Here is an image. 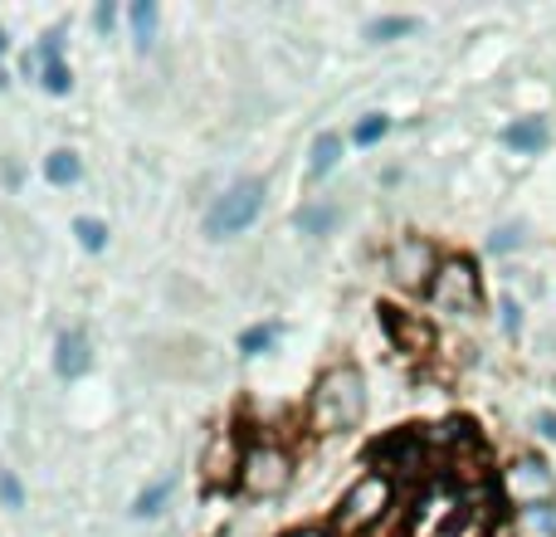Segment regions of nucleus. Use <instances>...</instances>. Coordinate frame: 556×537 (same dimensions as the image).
I'll return each instance as SVG.
<instances>
[{"label":"nucleus","mask_w":556,"mask_h":537,"mask_svg":"<svg viewBox=\"0 0 556 537\" xmlns=\"http://www.w3.org/2000/svg\"><path fill=\"white\" fill-rule=\"evenodd\" d=\"M313 430L317 435H332V430H352L362 425L366 415V382L356 366H332V372L317 382L313 391Z\"/></svg>","instance_id":"nucleus-1"},{"label":"nucleus","mask_w":556,"mask_h":537,"mask_svg":"<svg viewBox=\"0 0 556 537\" xmlns=\"http://www.w3.org/2000/svg\"><path fill=\"white\" fill-rule=\"evenodd\" d=\"M391 503H395L391 474H366V479H356L352 489L342 494L337 523H342V533H362V528H371V523H381Z\"/></svg>","instance_id":"nucleus-2"},{"label":"nucleus","mask_w":556,"mask_h":537,"mask_svg":"<svg viewBox=\"0 0 556 537\" xmlns=\"http://www.w3.org/2000/svg\"><path fill=\"white\" fill-rule=\"evenodd\" d=\"M260 211H264V182H254L250 176V182L230 186V191L211 205V215H205V235H211V240L240 235V230H250V225L260 221Z\"/></svg>","instance_id":"nucleus-3"},{"label":"nucleus","mask_w":556,"mask_h":537,"mask_svg":"<svg viewBox=\"0 0 556 537\" xmlns=\"http://www.w3.org/2000/svg\"><path fill=\"white\" fill-rule=\"evenodd\" d=\"M503 499L518 509H538V503H556V479L538 454H518V460L503 470Z\"/></svg>","instance_id":"nucleus-4"},{"label":"nucleus","mask_w":556,"mask_h":537,"mask_svg":"<svg viewBox=\"0 0 556 537\" xmlns=\"http://www.w3.org/2000/svg\"><path fill=\"white\" fill-rule=\"evenodd\" d=\"M430 303L444 308V313H473L483 303V284L473 260H444L430 284Z\"/></svg>","instance_id":"nucleus-5"},{"label":"nucleus","mask_w":556,"mask_h":537,"mask_svg":"<svg viewBox=\"0 0 556 537\" xmlns=\"http://www.w3.org/2000/svg\"><path fill=\"white\" fill-rule=\"evenodd\" d=\"M240 479L254 499H278V494L293 484V460H288V450H278V445H254L240 460Z\"/></svg>","instance_id":"nucleus-6"},{"label":"nucleus","mask_w":556,"mask_h":537,"mask_svg":"<svg viewBox=\"0 0 556 537\" xmlns=\"http://www.w3.org/2000/svg\"><path fill=\"white\" fill-rule=\"evenodd\" d=\"M440 254H434L430 240H420V235H405L401 245L391 250V278L401 288H430L434 274H440Z\"/></svg>","instance_id":"nucleus-7"},{"label":"nucleus","mask_w":556,"mask_h":537,"mask_svg":"<svg viewBox=\"0 0 556 537\" xmlns=\"http://www.w3.org/2000/svg\"><path fill=\"white\" fill-rule=\"evenodd\" d=\"M88 366H93V352H88V337L78 333V327H68V333L59 337V347H54V372L74 382V376H84Z\"/></svg>","instance_id":"nucleus-8"},{"label":"nucleus","mask_w":556,"mask_h":537,"mask_svg":"<svg viewBox=\"0 0 556 537\" xmlns=\"http://www.w3.org/2000/svg\"><path fill=\"white\" fill-rule=\"evenodd\" d=\"M513 537H556V503L518 509L513 513Z\"/></svg>","instance_id":"nucleus-9"},{"label":"nucleus","mask_w":556,"mask_h":537,"mask_svg":"<svg viewBox=\"0 0 556 537\" xmlns=\"http://www.w3.org/2000/svg\"><path fill=\"white\" fill-rule=\"evenodd\" d=\"M503 142H508L513 152H542V147H547V123H542V117H522V123H513L508 133H503Z\"/></svg>","instance_id":"nucleus-10"},{"label":"nucleus","mask_w":556,"mask_h":537,"mask_svg":"<svg viewBox=\"0 0 556 537\" xmlns=\"http://www.w3.org/2000/svg\"><path fill=\"white\" fill-rule=\"evenodd\" d=\"M307 157H313V162H307V176H313V182H323V176L342 162V133H323Z\"/></svg>","instance_id":"nucleus-11"},{"label":"nucleus","mask_w":556,"mask_h":537,"mask_svg":"<svg viewBox=\"0 0 556 537\" xmlns=\"http://www.w3.org/2000/svg\"><path fill=\"white\" fill-rule=\"evenodd\" d=\"M127 20H132V39L137 49H152V35H156V0H132V10H127Z\"/></svg>","instance_id":"nucleus-12"},{"label":"nucleus","mask_w":556,"mask_h":537,"mask_svg":"<svg viewBox=\"0 0 556 537\" xmlns=\"http://www.w3.org/2000/svg\"><path fill=\"white\" fill-rule=\"evenodd\" d=\"M78 172H84V166H78V157L68 152V147H59V152H49L45 157V176L54 186H74L78 182Z\"/></svg>","instance_id":"nucleus-13"},{"label":"nucleus","mask_w":556,"mask_h":537,"mask_svg":"<svg viewBox=\"0 0 556 537\" xmlns=\"http://www.w3.org/2000/svg\"><path fill=\"white\" fill-rule=\"evenodd\" d=\"M274 342H278V323H254L240 333V357H260V352H269Z\"/></svg>","instance_id":"nucleus-14"},{"label":"nucleus","mask_w":556,"mask_h":537,"mask_svg":"<svg viewBox=\"0 0 556 537\" xmlns=\"http://www.w3.org/2000/svg\"><path fill=\"white\" fill-rule=\"evenodd\" d=\"M298 225H303V235H327L337 225V205H303Z\"/></svg>","instance_id":"nucleus-15"},{"label":"nucleus","mask_w":556,"mask_h":537,"mask_svg":"<svg viewBox=\"0 0 556 537\" xmlns=\"http://www.w3.org/2000/svg\"><path fill=\"white\" fill-rule=\"evenodd\" d=\"M74 235H78V245H84L88 254L108 250V225H103V221H93V215H84V221H74Z\"/></svg>","instance_id":"nucleus-16"},{"label":"nucleus","mask_w":556,"mask_h":537,"mask_svg":"<svg viewBox=\"0 0 556 537\" xmlns=\"http://www.w3.org/2000/svg\"><path fill=\"white\" fill-rule=\"evenodd\" d=\"M386 133H391V117H386V113H371V117H362V123H356L352 142H356V147H376Z\"/></svg>","instance_id":"nucleus-17"},{"label":"nucleus","mask_w":556,"mask_h":537,"mask_svg":"<svg viewBox=\"0 0 556 537\" xmlns=\"http://www.w3.org/2000/svg\"><path fill=\"white\" fill-rule=\"evenodd\" d=\"M410 29H415L410 15H386V20L366 25V39H401V35H410Z\"/></svg>","instance_id":"nucleus-18"},{"label":"nucleus","mask_w":556,"mask_h":537,"mask_svg":"<svg viewBox=\"0 0 556 537\" xmlns=\"http://www.w3.org/2000/svg\"><path fill=\"white\" fill-rule=\"evenodd\" d=\"M166 499H172V479L152 484V489H147V494H142V499H137V509H132V513H137V519H147V513H156V509H162V503H166Z\"/></svg>","instance_id":"nucleus-19"},{"label":"nucleus","mask_w":556,"mask_h":537,"mask_svg":"<svg viewBox=\"0 0 556 537\" xmlns=\"http://www.w3.org/2000/svg\"><path fill=\"white\" fill-rule=\"evenodd\" d=\"M0 503L5 509H25V489H20V479L10 470H0Z\"/></svg>","instance_id":"nucleus-20"},{"label":"nucleus","mask_w":556,"mask_h":537,"mask_svg":"<svg viewBox=\"0 0 556 537\" xmlns=\"http://www.w3.org/2000/svg\"><path fill=\"white\" fill-rule=\"evenodd\" d=\"M513 245H522V230H518V225H508V230H498V235H493V250H513Z\"/></svg>","instance_id":"nucleus-21"},{"label":"nucleus","mask_w":556,"mask_h":537,"mask_svg":"<svg viewBox=\"0 0 556 537\" xmlns=\"http://www.w3.org/2000/svg\"><path fill=\"white\" fill-rule=\"evenodd\" d=\"M113 20H117L113 5H98V10H93V25H98V29H113Z\"/></svg>","instance_id":"nucleus-22"},{"label":"nucleus","mask_w":556,"mask_h":537,"mask_svg":"<svg viewBox=\"0 0 556 537\" xmlns=\"http://www.w3.org/2000/svg\"><path fill=\"white\" fill-rule=\"evenodd\" d=\"M538 430L547 435V440H556V415H538Z\"/></svg>","instance_id":"nucleus-23"},{"label":"nucleus","mask_w":556,"mask_h":537,"mask_svg":"<svg viewBox=\"0 0 556 537\" xmlns=\"http://www.w3.org/2000/svg\"><path fill=\"white\" fill-rule=\"evenodd\" d=\"M283 537H332V533H323V528H293V533H283Z\"/></svg>","instance_id":"nucleus-24"},{"label":"nucleus","mask_w":556,"mask_h":537,"mask_svg":"<svg viewBox=\"0 0 556 537\" xmlns=\"http://www.w3.org/2000/svg\"><path fill=\"white\" fill-rule=\"evenodd\" d=\"M0 54H5V29H0Z\"/></svg>","instance_id":"nucleus-25"}]
</instances>
